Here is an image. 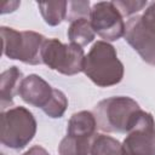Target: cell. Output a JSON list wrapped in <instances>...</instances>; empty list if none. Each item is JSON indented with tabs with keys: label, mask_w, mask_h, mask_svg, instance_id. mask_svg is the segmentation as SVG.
Wrapping results in <instances>:
<instances>
[{
	"label": "cell",
	"mask_w": 155,
	"mask_h": 155,
	"mask_svg": "<svg viewBox=\"0 0 155 155\" xmlns=\"http://www.w3.org/2000/svg\"><path fill=\"white\" fill-rule=\"evenodd\" d=\"M82 71L99 87L119 84L124 78V64L117 58L114 46L107 41H97L85 56Z\"/></svg>",
	"instance_id": "cell-1"
},
{
	"label": "cell",
	"mask_w": 155,
	"mask_h": 155,
	"mask_svg": "<svg viewBox=\"0 0 155 155\" xmlns=\"http://www.w3.org/2000/svg\"><path fill=\"white\" fill-rule=\"evenodd\" d=\"M139 110L140 107L134 99L117 96L101 101L94 107L93 115L99 130L108 133H127Z\"/></svg>",
	"instance_id": "cell-2"
},
{
	"label": "cell",
	"mask_w": 155,
	"mask_h": 155,
	"mask_svg": "<svg viewBox=\"0 0 155 155\" xmlns=\"http://www.w3.org/2000/svg\"><path fill=\"white\" fill-rule=\"evenodd\" d=\"M2 53L11 58L18 59L27 64H40L41 48L46 38L31 30H15L13 28L1 27Z\"/></svg>",
	"instance_id": "cell-3"
},
{
	"label": "cell",
	"mask_w": 155,
	"mask_h": 155,
	"mask_svg": "<svg viewBox=\"0 0 155 155\" xmlns=\"http://www.w3.org/2000/svg\"><path fill=\"white\" fill-rule=\"evenodd\" d=\"M36 133V121L24 107H15L1 113V144L18 150L24 148Z\"/></svg>",
	"instance_id": "cell-4"
},
{
	"label": "cell",
	"mask_w": 155,
	"mask_h": 155,
	"mask_svg": "<svg viewBox=\"0 0 155 155\" xmlns=\"http://www.w3.org/2000/svg\"><path fill=\"white\" fill-rule=\"evenodd\" d=\"M84 50L76 44H62L58 39H46L41 48V61L48 68L64 75H75L84 69Z\"/></svg>",
	"instance_id": "cell-5"
},
{
	"label": "cell",
	"mask_w": 155,
	"mask_h": 155,
	"mask_svg": "<svg viewBox=\"0 0 155 155\" xmlns=\"http://www.w3.org/2000/svg\"><path fill=\"white\" fill-rule=\"evenodd\" d=\"M125 155H155V120L150 113L139 110L122 143Z\"/></svg>",
	"instance_id": "cell-6"
},
{
	"label": "cell",
	"mask_w": 155,
	"mask_h": 155,
	"mask_svg": "<svg viewBox=\"0 0 155 155\" xmlns=\"http://www.w3.org/2000/svg\"><path fill=\"white\" fill-rule=\"evenodd\" d=\"M91 25L102 39L115 41L125 35V23L113 1H99L90 12Z\"/></svg>",
	"instance_id": "cell-7"
},
{
	"label": "cell",
	"mask_w": 155,
	"mask_h": 155,
	"mask_svg": "<svg viewBox=\"0 0 155 155\" xmlns=\"http://www.w3.org/2000/svg\"><path fill=\"white\" fill-rule=\"evenodd\" d=\"M124 36L144 62L155 65V30L147 27L140 16L131 17L127 21Z\"/></svg>",
	"instance_id": "cell-8"
},
{
	"label": "cell",
	"mask_w": 155,
	"mask_h": 155,
	"mask_svg": "<svg viewBox=\"0 0 155 155\" xmlns=\"http://www.w3.org/2000/svg\"><path fill=\"white\" fill-rule=\"evenodd\" d=\"M18 94L27 104L44 109L52 98L53 88L41 76L31 74L22 80Z\"/></svg>",
	"instance_id": "cell-9"
},
{
	"label": "cell",
	"mask_w": 155,
	"mask_h": 155,
	"mask_svg": "<svg viewBox=\"0 0 155 155\" xmlns=\"http://www.w3.org/2000/svg\"><path fill=\"white\" fill-rule=\"evenodd\" d=\"M23 74L17 67H11L0 75V99L2 110L13 103V97L18 93Z\"/></svg>",
	"instance_id": "cell-10"
},
{
	"label": "cell",
	"mask_w": 155,
	"mask_h": 155,
	"mask_svg": "<svg viewBox=\"0 0 155 155\" xmlns=\"http://www.w3.org/2000/svg\"><path fill=\"white\" fill-rule=\"evenodd\" d=\"M96 128H97V122H96L93 113L82 110V111L73 114L71 117L69 119L68 127H67V134L93 138L97 134Z\"/></svg>",
	"instance_id": "cell-11"
},
{
	"label": "cell",
	"mask_w": 155,
	"mask_h": 155,
	"mask_svg": "<svg viewBox=\"0 0 155 155\" xmlns=\"http://www.w3.org/2000/svg\"><path fill=\"white\" fill-rule=\"evenodd\" d=\"M94 30L91 25L90 19L81 18L70 23L68 29V38L70 42L76 44L79 46H86L94 39Z\"/></svg>",
	"instance_id": "cell-12"
},
{
	"label": "cell",
	"mask_w": 155,
	"mask_h": 155,
	"mask_svg": "<svg viewBox=\"0 0 155 155\" xmlns=\"http://www.w3.org/2000/svg\"><path fill=\"white\" fill-rule=\"evenodd\" d=\"M93 138L67 134L58 147L59 155H90Z\"/></svg>",
	"instance_id": "cell-13"
},
{
	"label": "cell",
	"mask_w": 155,
	"mask_h": 155,
	"mask_svg": "<svg viewBox=\"0 0 155 155\" xmlns=\"http://www.w3.org/2000/svg\"><path fill=\"white\" fill-rule=\"evenodd\" d=\"M90 155H124L122 144L107 134H96L91 143Z\"/></svg>",
	"instance_id": "cell-14"
},
{
	"label": "cell",
	"mask_w": 155,
	"mask_h": 155,
	"mask_svg": "<svg viewBox=\"0 0 155 155\" xmlns=\"http://www.w3.org/2000/svg\"><path fill=\"white\" fill-rule=\"evenodd\" d=\"M38 7L44 21L48 25H58L63 19L67 18L68 1L38 2Z\"/></svg>",
	"instance_id": "cell-15"
},
{
	"label": "cell",
	"mask_w": 155,
	"mask_h": 155,
	"mask_svg": "<svg viewBox=\"0 0 155 155\" xmlns=\"http://www.w3.org/2000/svg\"><path fill=\"white\" fill-rule=\"evenodd\" d=\"M67 107H68V99L65 94L61 90L53 88L52 98L42 110L47 116L56 119V117H61L65 113Z\"/></svg>",
	"instance_id": "cell-16"
},
{
	"label": "cell",
	"mask_w": 155,
	"mask_h": 155,
	"mask_svg": "<svg viewBox=\"0 0 155 155\" xmlns=\"http://www.w3.org/2000/svg\"><path fill=\"white\" fill-rule=\"evenodd\" d=\"M90 1H68L67 7V18L70 23L81 18L90 17Z\"/></svg>",
	"instance_id": "cell-17"
},
{
	"label": "cell",
	"mask_w": 155,
	"mask_h": 155,
	"mask_svg": "<svg viewBox=\"0 0 155 155\" xmlns=\"http://www.w3.org/2000/svg\"><path fill=\"white\" fill-rule=\"evenodd\" d=\"M113 4L119 10L122 17L132 16L147 6V1H139V0H116L113 1Z\"/></svg>",
	"instance_id": "cell-18"
},
{
	"label": "cell",
	"mask_w": 155,
	"mask_h": 155,
	"mask_svg": "<svg viewBox=\"0 0 155 155\" xmlns=\"http://www.w3.org/2000/svg\"><path fill=\"white\" fill-rule=\"evenodd\" d=\"M140 18H142V22L147 27H149V28H151V29L155 30V1L151 2L147 7V10L144 11V13L140 16Z\"/></svg>",
	"instance_id": "cell-19"
},
{
	"label": "cell",
	"mask_w": 155,
	"mask_h": 155,
	"mask_svg": "<svg viewBox=\"0 0 155 155\" xmlns=\"http://www.w3.org/2000/svg\"><path fill=\"white\" fill-rule=\"evenodd\" d=\"M23 155H50V154H48V151H47L45 148H42L41 145H34V147H31L29 150H27Z\"/></svg>",
	"instance_id": "cell-20"
},
{
	"label": "cell",
	"mask_w": 155,
	"mask_h": 155,
	"mask_svg": "<svg viewBox=\"0 0 155 155\" xmlns=\"http://www.w3.org/2000/svg\"><path fill=\"white\" fill-rule=\"evenodd\" d=\"M1 155H4V154H1Z\"/></svg>",
	"instance_id": "cell-21"
},
{
	"label": "cell",
	"mask_w": 155,
	"mask_h": 155,
	"mask_svg": "<svg viewBox=\"0 0 155 155\" xmlns=\"http://www.w3.org/2000/svg\"><path fill=\"white\" fill-rule=\"evenodd\" d=\"M124 155H125V154H124Z\"/></svg>",
	"instance_id": "cell-22"
}]
</instances>
